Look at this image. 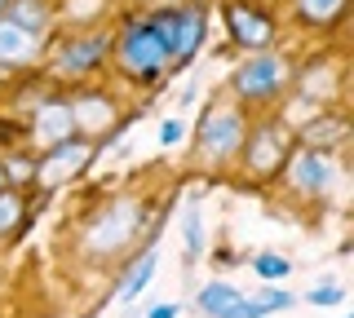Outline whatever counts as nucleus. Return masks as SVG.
<instances>
[{"label": "nucleus", "instance_id": "obj_1", "mask_svg": "<svg viewBox=\"0 0 354 318\" xmlns=\"http://www.w3.org/2000/svg\"><path fill=\"white\" fill-rule=\"evenodd\" d=\"M115 58L133 80H155V75L169 67V49L160 45V36L151 31V23L124 27V36H120V45H115Z\"/></svg>", "mask_w": 354, "mask_h": 318}, {"label": "nucleus", "instance_id": "obj_2", "mask_svg": "<svg viewBox=\"0 0 354 318\" xmlns=\"http://www.w3.org/2000/svg\"><path fill=\"white\" fill-rule=\"evenodd\" d=\"M151 31L160 36V45L169 49V62H191L199 40H204V14L199 9H160L151 18Z\"/></svg>", "mask_w": 354, "mask_h": 318}, {"label": "nucleus", "instance_id": "obj_3", "mask_svg": "<svg viewBox=\"0 0 354 318\" xmlns=\"http://www.w3.org/2000/svg\"><path fill=\"white\" fill-rule=\"evenodd\" d=\"M243 137H248V124H243L239 111H208L204 124H199V159L204 163H226L230 155L243 150Z\"/></svg>", "mask_w": 354, "mask_h": 318}, {"label": "nucleus", "instance_id": "obj_4", "mask_svg": "<svg viewBox=\"0 0 354 318\" xmlns=\"http://www.w3.org/2000/svg\"><path fill=\"white\" fill-rule=\"evenodd\" d=\"M288 84V62L279 53H252L248 62L235 71V93L243 102H270Z\"/></svg>", "mask_w": 354, "mask_h": 318}, {"label": "nucleus", "instance_id": "obj_5", "mask_svg": "<svg viewBox=\"0 0 354 318\" xmlns=\"http://www.w3.org/2000/svg\"><path fill=\"white\" fill-rule=\"evenodd\" d=\"M142 230V208L133 199H115L88 230V252H120L124 244H133V235Z\"/></svg>", "mask_w": 354, "mask_h": 318}, {"label": "nucleus", "instance_id": "obj_6", "mask_svg": "<svg viewBox=\"0 0 354 318\" xmlns=\"http://www.w3.org/2000/svg\"><path fill=\"white\" fill-rule=\"evenodd\" d=\"M332 181V163H328V150H297L292 159H288V186H292L297 195H306V199H315V195H324Z\"/></svg>", "mask_w": 354, "mask_h": 318}, {"label": "nucleus", "instance_id": "obj_7", "mask_svg": "<svg viewBox=\"0 0 354 318\" xmlns=\"http://www.w3.org/2000/svg\"><path fill=\"white\" fill-rule=\"evenodd\" d=\"M226 27H230V36H235V45L252 49V53H261L274 40V23L252 5H230L226 9Z\"/></svg>", "mask_w": 354, "mask_h": 318}, {"label": "nucleus", "instance_id": "obj_8", "mask_svg": "<svg viewBox=\"0 0 354 318\" xmlns=\"http://www.w3.org/2000/svg\"><path fill=\"white\" fill-rule=\"evenodd\" d=\"M88 155H93V146H88L84 137H66L58 146H49V159L40 163V181L44 186H62L66 177H75V172L84 168Z\"/></svg>", "mask_w": 354, "mask_h": 318}, {"label": "nucleus", "instance_id": "obj_9", "mask_svg": "<svg viewBox=\"0 0 354 318\" xmlns=\"http://www.w3.org/2000/svg\"><path fill=\"white\" fill-rule=\"evenodd\" d=\"M106 53H111L106 36H75V40H66L62 53H58V71L62 75H88L106 62Z\"/></svg>", "mask_w": 354, "mask_h": 318}, {"label": "nucleus", "instance_id": "obj_10", "mask_svg": "<svg viewBox=\"0 0 354 318\" xmlns=\"http://www.w3.org/2000/svg\"><path fill=\"white\" fill-rule=\"evenodd\" d=\"M31 133H36L40 146H58L75 133V119H71V102L66 97H53V102H44L36 111V124H31Z\"/></svg>", "mask_w": 354, "mask_h": 318}, {"label": "nucleus", "instance_id": "obj_11", "mask_svg": "<svg viewBox=\"0 0 354 318\" xmlns=\"http://www.w3.org/2000/svg\"><path fill=\"white\" fill-rule=\"evenodd\" d=\"M243 146H248V168L257 172V177L283 168V141H279L274 128H257V133H248V137H243Z\"/></svg>", "mask_w": 354, "mask_h": 318}, {"label": "nucleus", "instance_id": "obj_12", "mask_svg": "<svg viewBox=\"0 0 354 318\" xmlns=\"http://www.w3.org/2000/svg\"><path fill=\"white\" fill-rule=\"evenodd\" d=\"M36 53H40V36L22 31L18 23H9V18H0V67H22V62H31Z\"/></svg>", "mask_w": 354, "mask_h": 318}, {"label": "nucleus", "instance_id": "obj_13", "mask_svg": "<svg viewBox=\"0 0 354 318\" xmlns=\"http://www.w3.org/2000/svg\"><path fill=\"white\" fill-rule=\"evenodd\" d=\"M66 102H71L75 128H88V133H102L111 119H115V106H111L102 93H75V97H66Z\"/></svg>", "mask_w": 354, "mask_h": 318}, {"label": "nucleus", "instance_id": "obj_14", "mask_svg": "<svg viewBox=\"0 0 354 318\" xmlns=\"http://www.w3.org/2000/svg\"><path fill=\"white\" fill-rule=\"evenodd\" d=\"M0 18H9V23H18L22 31L40 36V31L49 27V0H9Z\"/></svg>", "mask_w": 354, "mask_h": 318}, {"label": "nucleus", "instance_id": "obj_15", "mask_svg": "<svg viewBox=\"0 0 354 318\" xmlns=\"http://www.w3.org/2000/svg\"><path fill=\"white\" fill-rule=\"evenodd\" d=\"M243 301V292L235 288V283H208V288H199V310H204L208 318H226L235 305Z\"/></svg>", "mask_w": 354, "mask_h": 318}, {"label": "nucleus", "instance_id": "obj_16", "mask_svg": "<svg viewBox=\"0 0 354 318\" xmlns=\"http://www.w3.org/2000/svg\"><path fill=\"white\" fill-rule=\"evenodd\" d=\"M350 0H297V18L310 27H332L341 14H346Z\"/></svg>", "mask_w": 354, "mask_h": 318}, {"label": "nucleus", "instance_id": "obj_17", "mask_svg": "<svg viewBox=\"0 0 354 318\" xmlns=\"http://www.w3.org/2000/svg\"><path fill=\"white\" fill-rule=\"evenodd\" d=\"M151 279H155V248H147L138 261H133V270H129V279H124V288H120V296H124V301H133V296L147 288Z\"/></svg>", "mask_w": 354, "mask_h": 318}, {"label": "nucleus", "instance_id": "obj_18", "mask_svg": "<svg viewBox=\"0 0 354 318\" xmlns=\"http://www.w3.org/2000/svg\"><path fill=\"white\" fill-rule=\"evenodd\" d=\"M182 235H186V252H191V257H199V252H204V217H199V203L186 208Z\"/></svg>", "mask_w": 354, "mask_h": 318}, {"label": "nucleus", "instance_id": "obj_19", "mask_svg": "<svg viewBox=\"0 0 354 318\" xmlns=\"http://www.w3.org/2000/svg\"><path fill=\"white\" fill-rule=\"evenodd\" d=\"M18 221H22V199L14 190H0V235L18 230Z\"/></svg>", "mask_w": 354, "mask_h": 318}, {"label": "nucleus", "instance_id": "obj_20", "mask_svg": "<svg viewBox=\"0 0 354 318\" xmlns=\"http://www.w3.org/2000/svg\"><path fill=\"white\" fill-rule=\"evenodd\" d=\"M252 270H257L261 279H283V274L292 270V261H288V257H279V252H261V257L252 261Z\"/></svg>", "mask_w": 354, "mask_h": 318}, {"label": "nucleus", "instance_id": "obj_21", "mask_svg": "<svg viewBox=\"0 0 354 318\" xmlns=\"http://www.w3.org/2000/svg\"><path fill=\"white\" fill-rule=\"evenodd\" d=\"M257 301L266 305V314H279V310H288V305H297V296L283 292V288H270V292H261Z\"/></svg>", "mask_w": 354, "mask_h": 318}, {"label": "nucleus", "instance_id": "obj_22", "mask_svg": "<svg viewBox=\"0 0 354 318\" xmlns=\"http://www.w3.org/2000/svg\"><path fill=\"white\" fill-rule=\"evenodd\" d=\"M306 301H310V305H319V310H328V305H337V301H346V292H341V288H337V283H324V288H315V292H310V296H306Z\"/></svg>", "mask_w": 354, "mask_h": 318}, {"label": "nucleus", "instance_id": "obj_23", "mask_svg": "<svg viewBox=\"0 0 354 318\" xmlns=\"http://www.w3.org/2000/svg\"><path fill=\"white\" fill-rule=\"evenodd\" d=\"M226 318H266V305L261 301H239Z\"/></svg>", "mask_w": 354, "mask_h": 318}, {"label": "nucleus", "instance_id": "obj_24", "mask_svg": "<svg viewBox=\"0 0 354 318\" xmlns=\"http://www.w3.org/2000/svg\"><path fill=\"white\" fill-rule=\"evenodd\" d=\"M177 137H182V119H164V128H160V141H164V146H173Z\"/></svg>", "mask_w": 354, "mask_h": 318}, {"label": "nucleus", "instance_id": "obj_25", "mask_svg": "<svg viewBox=\"0 0 354 318\" xmlns=\"http://www.w3.org/2000/svg\"><path fill=\"white\" fill-rule=\"evenodd\" d=\"M147 318H177V305H173V301H169V305H155Z\"/></svg>", "mask_w": 354, "mask_h": 318}, {"label": "nucleus", "instance_id": "obj_26", "mask_svg": "<svg viewBox=\"0 0 354 318\" xmlns=\"http://www.w3.org/2000/svg\"><path fill=\"white\" fill-rule=\"evenodd\" d=\"M0 190H9V163L0 159Z\"/></svg>", "mask_w": 354, "mask_h": 318}, {"label": "nucleus", "instance_id": "obj_27", "mask_svg": "<svg viewBox=\"0 0 354 318\" xmlns=\"http://www.w3.org/2000/svg\"><path fill=\"white\" fill-rule=\"evenodd\" d=\"M5 5H9V0H0V14H5Z\"/></svg>", "mask_w": 354, "mask_h": 318}]
</instances>
